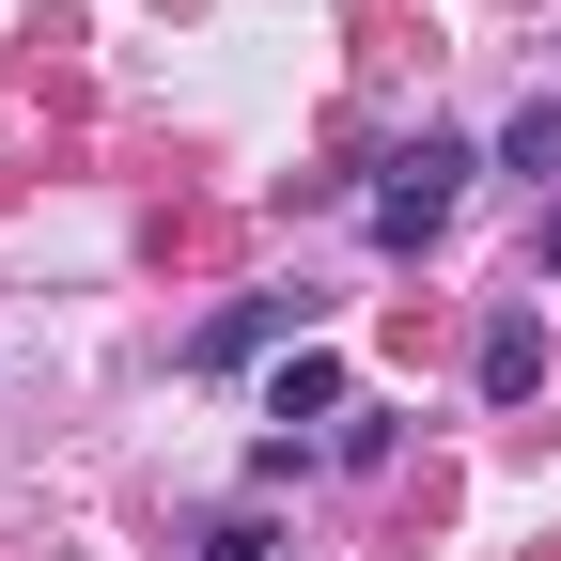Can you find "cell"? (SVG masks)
Instances as JSON below:
<instances>
[{
	"label": "cell",
	"instance_id": "cell-1",
	"mask_svg": "<svg viewBox=\"0 0 561 561\" xmlns=\"http://www.w3.org/2000/svg\"><path fill=\"white\" fill-rule=\"evenodd\" d=\"M453 187H468V140H405L390 187H375V234H390V250H421V234L453 219Z\"/></svg>",
	"mask_w": 561,
	"mask_h": 561
},
{
	"label": "cell",
	"instance_id": "cell-2",
	"mask_svg": "<svg viewBox=\"0 0 561 561\" xmlns=\"http://www.w3.org/2000/svg\"><path fill=\"white\" fill-rule=\"evenodd\" d=\"M280 328H312V297H234L219 328H203V359H265Z\"/></svg>",
	"mask_w": 561,
	"mask_h": 561
},
{
	"label": "cell",
	"instance_id": "cell-3",
	"mask_svg": "<svg viewBox=\"0 0 561 561\" xmlns=\"http://www.w3.org/2000/svg\"><path fill=\"white\" fill-rule=\"evenodd\" d=\"M530 375H546V312H500V328H483V390H500V405H515Z\"/></svg>",
	"mask_w": 561,
	"mask_h": 561
},
{
	"label": "cell",
	"instance_id": "cell-4",
	"mask_svg": "<svg viewBox=\"0 0 561 561\" xmlns=\"http://www.w3.org/2000/svg\"><path fill=\"white\" fill-rule=\"evenodd\" d=\"M265 405H280V421H328V405H343V359H312V343H297V359H280V390H265Z\"/></svg>",
	"mask_w": 561,
	"mask_h": 561
},
{
	"label": "cell",
	"instance_id": "cell-5",
	"mask_svg": "<svg viewBox=\"0 0 561 561\" xmlns=\"http://www.w3.org/2000/svg\"><path fill=\"white\" fill-rule=\"evenodd\" d=\"M500 157H515V172H530V187H561V110H546V94H530V110H515V140H500Z\"/></svg>",
	"mask_w": 561,
	"mask_h": 561
},
{
	"label": "cell",
	"instance_id": "cell-6",
	"mask_svg": "<svg viewBox=\"0 0 561 561\" xmlns=\"http://www.w3.org/2000/svg\"><path fill=\"white\" fill-rule=\"evenodd\" d=\"M203 561H280V530H265V515H234L219 546H203Z\"/></svg>",
	"mask_w": 561,
	"mask_h": 561
}]
</instances>
